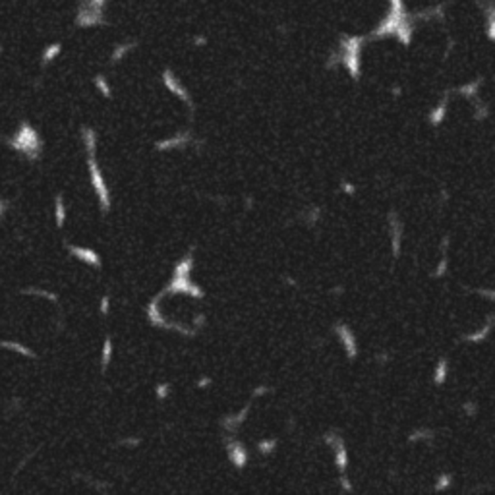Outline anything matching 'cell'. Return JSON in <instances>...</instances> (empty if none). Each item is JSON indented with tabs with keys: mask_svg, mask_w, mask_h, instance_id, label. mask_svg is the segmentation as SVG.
Wrapping results in <instances>:
<instances>
[{
	"mask_svg": "<svg viewBox=\"0 0 495 495\" xmlns=\"http://www.w3.org/2000/svg\"><path fill=\"white\" fill-rule=\"evenodd\" d=\"M113 354H114V342L113 339L106 335L103 340V348H101V372L106 374L109 372V365L113 362Z\"/></svg>",
	"mask_w": 495,
	"mask_h": 495,
	"instance_id": "10",
	"label": "cell"
},
{
	"mask_svg": "<svg viewBox=\"0 0 495 495\" xmlns=\"http://www.w3.org/2000/svg\"><path fill=\"white\" fill-rule=\"evenodd\" d=\"M8 209H10V201L8 200H0V221L6 217Z\"/></svg>",
	"mask_w": 495,
	"mask_h": 495,
	"instance_id": "20",
	"label": "cell"
},
{
	"mask_svg": "<svg viewBox=\"0 0 495 495\" xmlns=\"http://www.w3.org/2000/svg\"><path fill=\"white\" fill-rule=\"evenodd\" d=\"M99 312H101V315H103V317H106V315H109V312H111V296H109V294L101 296V302H99Z\"/></svg>",
	"mask_w": 495,
	"mask_h": 495,
	"instance_id": "16",
	"label": "cell"
},
{
	"mask_svg": "<svg viewBox=\"0 0 495 495\" xmlns=\"http://www.w3.org/2000/svg\"><path fill=\"white\" fill-rule=\"evenodd\" d=\"M79 136H81V143H83V147H85V151H87V157L95 155V149H97V130L95 128L83 126V128L79 130Z\"/></svg>",
	"mask_w": 495,
	"mask_h": 495,
	"instance_id": "9",
	"label": "cell"
},
{
	"mask_svg": "<svg viewBox=\"0 0 495 495\" xmlns=\"http://www.w3.org/2000/svg\"><path fill=\"white\" fill-rule=\"evenodd\" d=\"M62 51H64V45H62L60 41H52V43H49L43 49V52H41V66L47 68L49 64H52V62L56 60V58L62 54Z\"/></svg>",
	"mask_w": 495,
	"mask_h": 495,
	"instance_id": "8",
	"label": "cell"
},
{
	"mask_svg": "<svg viewBox=\"0 0 495 495\" xmlns=\"http://www.w3.org/2000/svg\"><path fill=\"white\" fill-rule=\"evenodd\" d=\"M0 348L12 350V352H16V354H19V356L37 358V354H35L31 348H27L26 345H21V342H17V340H0Z\"/></svg>",
	"mask_w": 495,
	"mask_h": 495,
	"instance_id": "11",
	"label": "cell"
},
{
	"mask_svg": "<svg viewBox=\"0 0 495 495\" xmlns=\"http://www.w3.org/2000/svg\"><path fill=\"white\" fill-rule=\"evenodd\" d=\"M182 143H184V134H180V136H174V138L161 139V141H157V143H155V149H157V151H166V149L178 147V145H182Z\"/></svg>",
	"mask_w": 495,
	"mask_h": 495,
	"instance_id": "15",
	"label": "cell"
},
{
	"mask_svg": "<svg viewBox=\"0 0 495 495\" xmlns=\"http://www.w3.org/2000/svg\"><path fill=\"white\" fill-rule=\"evenodd\" d=\"M4 143H6L10 149H14V151H17V153H21V155L26 157L27 161H31V163H35V161L41 159L43 149H45V141H43V138H41V134H39L37 128H33L27 120H21V124H19V128H17L16 134L4 139Z\"/></svg>",
	"mask_w": 495,
	"mask_h": 495,
	"instance_id": "1",
	"label": "cell"
},
{
	"mask_svg": "<svg viewBox=\"0 0 495 495\" xmlns=\"http://www.w3.org/2000/svg\"><path fill=\"white\" fill-rule=\"evenodd\" d=\"M168 391H170V385L168 383H159L155 387V395H157V399H166V395H168Z\"/></svg>",
	"mask_w": 495,
	"mask_h": 495,
	"instance_id": "17",
	"label": "cell"
},
{
	"mask_svg": "<svg viewBox=\"0 0 495 495\" xmlns=\"http://www.w3.org/2000/svg\"><path fill=\"white\" fill-rule=\"evenodd\" d=\"M64 246H66V250L70 252V255H74L76 260H79L81 263L89 265V267L101 269L103 260H101V255L93 248H83V246H76V244H70V242H64Z\"/></svg>",
	"mask_w": 495,
	"mask_h": 495,
	"instance_id": "4",
	"label": "cell"
},
{
	"mask_svg": "<svg viewBox=\"0 0 495 495\" xmlns=\"http://www.w3.org/2000/svg\"><path fill=\"white\" fill-rule=\"evenodd\" d=\"M74 24L79 29H93V27L109 26V17H106V12L103 8H93V6L78 4Z\"/></svg>",
	"mask_w": 495,
	"mask_h": 495,
	"instance_id": "3",
	"label": "cell"
},
{
	"mask_svg": "<svg viewBox=\"0 0 495 495\" xmlns=\"http://www.w3.org/2000/svg\"><path fill=\"white\" fill-rule=\"evenodd\" d=\"M163 83H165V87L170 91V93H174L176 97H180V99L186 101V103H190V97H188V93H186V89H184L182 83L176 79V76H174L170 70H165V72H163Z\"/></svg>",
	"mask_w": 495,
	"mask_h": 495,
	"instance_id": "6",
	"label": "cell"
},
{
	"mask_svg": "<svg viewBox=\"0 0 495 495\" xmlns=\"http://www.w3.org/2000/svg\"><path fill=\"white\" fill-rule=\"evenodd\" d=\"M78 4H83V6H93V8H103L109 4V0H78Z\"/></svg>",
	"mask_w": 495,
	"mask_h": 495,
	"instance_id": "18",
	"label": "cell"
},
{
	"mask_svg": "<svg viewBox=\"0 0 495 495\" xmlns=\"http://www.w3.org/2000/svg\"><path fill=\"white\" fill-rule=\"evenodd\" d=\"M93 85H95V89L104 97V99H113V87H111L109 78H106L104 74H97V76H93Z\"/></svg>",
	"mask_w": 495,
	"mask_h": 495,
	"instance_id": "13",
	"label": "cell"
},
{
	"mask_svg": "<svg viewBox=\"0 0 495 495\" xmlns=\"http://www.w3.org/2000/svg\"><path fill=\"white\" fill-rule=\"evenodd\" d=\"M21 294L41 296V298H47V300H51V302H54V304H58V294H54V292H51V290H45V288H39V287L24 288V290H21Z\"/></svg>",
	"mask_w": 495,
	"mask_h": 495,
	"instance_id": "14",
	"label": "cell"
},
{
	"mask_svg": "<svg viewBox=\"0 0 495 495\" xmlns=\"http://www.w3.org/2000/svg\"><path fill=\"white\" fill-rule=\"evenodd\" d=\"M87 170H89V182H91V188L95 191L97 200H99V207H101V213L106 215L111 207H113V201H111V190L104 182V176L101 166L97 163L95 155L87 157Z\"/></svg>",
	"mask_w": 495,
	"mask_h": 495,
	"instance_id": "2",
	"label": "cell"
},
{
	"mask_svg": "<svg viewBox=\"0 0 495 495\" xmlns=\"http://www.w3.org/2000/svg\"><path fill=\"white\" fill-rule=\"evenodd\" d=\"M54 223L58 230H62V226L66 225V205H64L62 193H56V198H54Z\"/></svg>",
	"mask_w": 495,
	"mask_h": 495,
	"instance_id": "12",
	"label": "cell"
},
{
	"mask_svg": "<svg viewBox=\"0 0 495 495\" xmlns=\"http://www.w3.org/2000/svg\"><path fill=\"white\" fill-rule=\"evenodd\" d=\"M159 296L157 298H153L151 302H149L147 306V319L149 323L153 325V327H165V329H170V325L166 323V319L163 317V313H161V310H159Z\"/></svg>",
	"mask_w": 495,
	"mask_h": 495,
	"instance_id": "7",
	"label": "cell"
},
{
	"mask_svg": "<svg viewBox=\"0 0 495 495\" xmlns=\"http://www.w3.org/2000/svg\"><path fill=\"white\" fill-rule=\"evenodd\" d=\"M141 443V439L139 437H124V439H120V445H124V447H138V445Z\"/></svg>",
	"mask_w": 495,
	"mask_h": 495,
	"instance_id": "19",
	"label": "cell"
},
{
	"mask_svg": "<svg viewBox=\"0 0 495 495\" xmlns=\"http://www.w3.org/2000/svg\"><path fill=\"white\" fill-rule=\"evenodd\" d=\"M138 47V41H132V39H126V41H120V43H116L113 47V51H111V54H109V62L113 64V66H116V64H120L128 54H130L134 49Z\"/></svg>",
	"mask_w": 495,
	"mask_h": 495,
	"instance_id": "5",
	"label": "cell"
}]
</instances>
